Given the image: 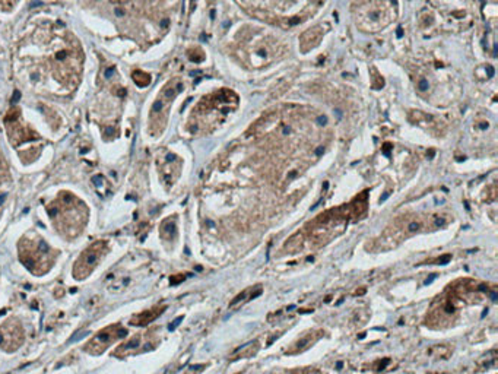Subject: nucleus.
Masks as SVG:
<instances>
[{
    "instance_id": "4",
    "label": "nucleus",
    "mask_w": 498,
    "mask_h": 374,
    "mask_svg": "<svg viewBox=\"0 0 498 374\" xmlns=\"http://www.w3.org/2000/svg\"><path fill=\"white\" fill-rule=\"evenodd\" d=\"M24 342V332L18 322L8 320L3 326H0V348L12 352L18 350Z\"/></svg>"
},
{
    "instance_id": "17",
    "label": "nucleus",
    "mask_w": 498,
    "mask_h": 374,
    "mask_svg": "<svg viewBox=\"0 0 498 374\" xmlns=\"http://www.w3.org/2000/svg\"><path fill=\"white\" fill-rule=\"evenodd\" d=\"M259 295H262V290H258V291H256L254 294H251L250 300H254V298H256V297H259Z\"/></svg>"
},
{
    "instance_id": "2",
    "label": "nucleus",
    "mask_w": 498,
    "mask_h": 374,
    "mask_svg": "<svg viewBox=\"0 0 498 374\" xmlns=\"http://www.w3.org/2000/svg\"><path fill=\"white\" fill-rule=\"evenodd\" d=\"M107 251V243L105 242H97L94 244H91L88 249H85L78 260L75 262L73 266V278L75 279H85L91 275V272L94 271L95 266L100 263L102 256Z\"/></svg>"
},
{
    "instance_id": "7",
    "label": "nucleus",
    "mask_w": 498,
    "mask_h": 374,
    "mask_svg": "<svg viewBox=\"0 0 498 374\" xmlns=\"http://www.w3.org/2000/svg\"><path fill=\"white\" fill-rule=\"evenodd\" d=\"M176 231H177V230H176V222H173L171 219H167V221L162 222V226H161V234H162L165 238L174 237Z\"/></svg>"
},
{
    "instance_id": "8",
    "label": "nucleus",
    "mask_w": 498,
    "mask_h": 374,
    "mask_svg": "<svg viewBox=\"0 0 498 374\" xmlns=\"http://www.w3.org/2000/svg\"><path fill=\"white\" fill-rule=\"evenodd\" d=\"M133 81L139 86H146L150 82V77L142 70H136V72H133Z\"/></svg>"
},
{
    "instance_id": "3",
    "label": "nucleus",
    "mask_w": 498,
    "mask_h": 374,
    "mask_svg": "<svg viewBox=\"0 0 498 374\" xmlns=\"http://www.w3.org/2000/svg\"><path fill=\"white\" fill-rule=\"evenodd\" d=\"M126 335H127V329L123 327L122 325H111L109 327H104L86 343L85 351L89 354H101L107 350L113 342L125 338Z\"/></svg>"
},
{
    "instance_id": "19",
    "label": "nucleus",
    "mask_w": 498,
    "mask_h": 374,
    "mask_svg": "<svg viewBox=\"0 0 498 374\" xmlns=\"http://www.w3.org/2000/svg\"><path fill=\"white\" fill-rule=\"evenodd\" d=\"M435 278H437V275H435V274H433L430 278H427L426 283H431V282H433V279H435Z\"/></svg>"
},
{
    "instance_id": "10",
    "label": "nucleus",
    "mask_w": 498,
    "mask_h": 374,
    "mask_svg": "<svg viewBox=\"0 0 498 374\" xmlns=\"http://www.w3.org/2000/svg\"><path fill=\"white\" fill-rule=\"evenodd\" d=\"M450 260H451V254H444V256H442L440 259H437L435 263L437 265H447Z\"/></svg>"
},
{
    "instance_id": "15",
    "label": "nucleus",
    "mask_w": 498,
    "mask_h": 374,
    "mask_svg": "<svg viewBox=\"0 0 498 374\" xmlns=\"http://www.w3.org/2000/svg\"><path fill=\"white\" fill-rule=\"evenodd\" d=\"M418 228H419V226H418V224H417V222H411V224H410V231H411V233L417 231Z\"/></svg>"
},
{
    "instance_id": "9",
    "label": "nucleus",
    "mask_w": 498,
    "mask_h": 374,
    "mask_svg": "<svg viewBox=\"0 0 498 374\" xmlns=\"http://www.w3.org/2000/svg\"><path fill=\"white\" fill-rule=\"evenodd\" d=\"M246 298H247V291L240 293V294L234 298V300L231 302L230 306H235V304H238V303H241V302H246Z\"/></svg>"
},
{
    "instance_id": "1",
    "label": "nucleus",
    "mask_w": 498,
    "mask_h": 374,
    "mask_svg": "<svg viewBox=\"0 0 498 374\" xmlns=\"http://www.w3.org/2000/svg\"><path fill=\"white\" fill-rule=\"evenodd\" d=\"M50 246L45 243L42 238H38L37 243H31L29 246H20V256L21 262L31 271L33 274H38V269H42V274L47 272L52 263H49L50 256ZM40 275V274H38Z\"/></svg>"
},
{
    "instance_id": "5",
    "label": "nucleus",
    "mask_w": 498,
    "mask_h": 374,
    "mask_svg": "<svg viewBox=\"0 0 498 374\" xmlns=\"http://www.w3.org/2000/svg\"><path fill=\"white\" fill-rule=\"evenodd\" d=\"M153 348H154L153 343L146 342L142 335H136V336H133L132 339L123 342L122 345H118V347L116 348V351L113 352V355H114V357H118V358H125V357H127L129 354L145 352V351H149V350H153Z\"/></svg>"
},
{
    "instance_id": "21",
    "label": "nucleus",
    "mask_w": 498,
    "mask_h": 374,
    "mask_svg": "<svg viewBox=\"0 0 498 374\" xmlns=\"http://www.w3.org/2000/svg\"><path fill=\"white\" fill-rule=\"evenodd\" d=\"M491 297H492V300H494V302L497 300V294H495V293H492V294H491Z\"/></svg>"
},
{
    "instance_id": "6",
    "label": "nucleus",
    "mask_w": 498,
    "mask_h": 374,
    "mask_svg": "<svg viewBox=\"0 0 498 374\" xmlns=\"http://www.w3.org/2000/svg\"><path fill=\"white\" fill-rule=\"evenodd\" d=\"M165 310V307H155V309H150V310H146V311H142L139 314H134V316L130 319V325L132 326H146L149 325L150 322H154L159 314Z\"/></svg>"
},
{
    "instance_id": "20",
    "label": "nucleus",
    "mask_w": 498,
    "mask_h": 374,
    "mask_svg": "<svg viewBox=\"0 0 498 374\" xmlns=\"http://www.w3.org/2000/svg\"><path fill=\"white\" fill-rule=\"evenodd\" d=\"M322 151H323V148H319V149H317V155H322Z\"/></svg>"
},
{
    "instance_id": "11",
    "label": "nucleus",
    "mask_w": 498,
    "mask_h": 374,
    "mask_svg": "<svg viewBox=\"0 0 498 374\" xmlns=\"http://www.w3.org/2000/svg\"><path fill=\"white\" fill-rule=\"evenodd\" d=\"M310 341H311V336H309V338H304L303 341H299L298 343H297V350H303V348H306L307 347V343H310Z\"/></svg>"
},
{
    "instance_id": "18",
    "label": "nucleus",
    "mask_w": 498,
    "mask_h": 374,
    "mask_svg": "<svg viewBox=\"0 0 498 374\" xmlns=\"http://www.w3.org/2000/svg\"><path fill=\"white\" fill-rule=\"evenodd\" d=\"M20 97H21V94L17 91V93H15V98H12V104H17V101L20 100Z\"/></svg>"
},
{
    "instance_id": "12",
    "label": "nucleus",
    "mask_w": 498,
    "mask_h": 374,
    "mask_svg": "<svg viewBox=\"0 0 498 374\" xmlns=\"http://www.w3.org/2000/svg\"><path fill=\"white\" fill-rule=\"evenodd\" d=\"M181 322H183V316H180L178 319H176L173 323H170V326H169V329H170V331H174V329L181 323Z\"/></svg>"
},
{
    "instance_id": "16",
    "label": "nucleus",
    "mask_w": 498,
    "mask_h": 374,
    "mask_svg": "<svg viewBox=\"0 0 498 374\" xmlns=\"http://www.w3.org/2000/svg\"><path fill=\"white\" fill-rule=\"evenodd\" d=\"M427 86H428L427 81H421V84H419V89H422V91H424V89H427Z\"/></svg>"
},
{
    "instance_id": "13",
    "label": "nucleus",
    "mask_w": 498,
    "mask_h": 374,
    "mask_svg": "<svg viewBox=\"0 0 498 374\" xmlns=\"http://www.w3.org/2000/svg\"><path fill=\"white\" fill-rule=\"evenodd\" d=\"M185 275H178V276H171V286H176V283H180L181 279L185 281Z\"/></svg>"
},
{
    "instance_id": "14",
    "label": "nucleus",
    "mask_w": 498,
    "mask_h": 374,
    "mask_svg": "<svg viewBox=\"0 0 498 374\" xmlns=\"http://www.w3.org/2000/svg\"><path fill=\"white\" fill-rule=\"evenodd\" d=\"M93 182H94L95 186L101 187V186H102V177H101V176H95V177L93 178Z\"/></svg>"
}]
</instances>
